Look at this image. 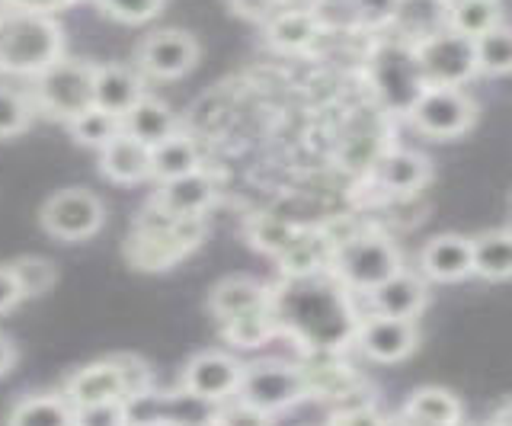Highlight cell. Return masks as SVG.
<instances>
[{
  "label": "cell",
  "instance_id": "4316f807",
  "mask_svg": "<svg viewBox=\"0 0 512 426\" xmlns=\"http://www.w3.org/2000/svg\"><path fill=\"white\" fill-rule=\"evenodd\" d=\"M68 132L77 145H87V148H106L112 138L122 135V119L112 116V113H103V109H84L80 116L68 119Z\"/></svg>",
  "mask_w": 512,
  "mask_h": 426
},
{
  "label": "cell",
  "instance_id": "1f68e13d",
  "mask_svg": "<svg viewBox=\"0 0 512 426\" xmlns=\"http://www.w3.org/2000/svg\"><path fill=\"white\" fill-rule=\"evenodd\" d=\"M250 238H253V247L266 250V254L282 257L285 250L295 244L298 231L288 225V222H282V218H260V222H256V228L250 231Z\"/></svg>",
  "mask_w": 512,
  "mask_h": 426
},
{
  "label": "cell",
  "instance_id": "cb8c5ba5",
  "mask_svg": "<svg viewBox=\"0 0 512 426\" xmlns=\"http://www.w3.org/2000/svg\"><path fill=\"white\" fill-rule=\"evenodd\" d=\"M7 426H74V407L64 394H29L13 404Z\"/></svg>",
  "mask_w": 512,
  "mask_h": 426
},
{
  "label": "cell",
  "instance_id": "9a60e30c",
  "mask_svg": "<svg viewBox=\"0 0 512 426\" xmlns=\"http://www.w3.org/2000/svg\"><path fill=\"white\" fill-rule=\"evenodd\" d=\"M144 97L141 81L135 71L122 65H100L93 68V106L112 116H125Z\"/></svg>",
  "mask_w": 512,
  "mask_h": 426
},
{
  "label": "cell",
  "instance_id": "ab89813d",
  "mask_svg": "<svg viewBox=\"0 0 512 426\" xmlns=\"http://www.w3.org/2000/svg\"><path fill=\"white\" fill-rule=\"evenodd\" d=\"M10 4H13L16 10H36V13H48V10L58 7V4H68V0H10Z\"/></svg>",
  "mask_w": 512,
  "mask_h": 426
},
{
  "label": "cell",
  "instance_id": "5b68a950",
  "mask_svg": "<svg viewBox=\"0 0 512 426\" xmlns=\"http://www.w3.org/2000/svg\"><path fill=\"white\" fill-rule=\"evenodd\" d=\"M93 68L87 61H64L58 58L48 65L36 81V103L48 116L74 119L93 106Z\"/></svg>",
  "mask_w": 512,
  "mask_h": 426
},
{
  "label": "cell",
  "instance_id": "8992f818",
  "mask_svg": "<svg viewBox=\"0 0 512 426\" xmlns=\"http://www.w3.org/2000/svg\"><path fill=\"white\" fill-rule=\"evenodd\" d=\"M410 122L432 138H458L474 129L477 103L458 87H426L410 106Z\"/></svg>",
  "mask_w": 512,
  "mask_h": 426
},
{
  "label": "cell",
  "instance_id": "44dd1931",
  "mask_svg": "<svg viewBox=\"0 0 512 426\" xmlns=\"http://www.w3.org/2000/svg\"><path fill=\"white\" fill-rule=\"evenodd\" d=\"M208 202H212V183H208V177H202V170L180 180L160 183V193H157V209H164L173 218L202 215L208 209Z\"/></svg>",
  "mask_w": 512,
  "mask_h": 426
},
{
  "label": "cell",
  "instance_id": "e0dca14e",
  "mask_svg": "<svg viewBox=\"0 0 512 426\" xmlns=\"http://www.w3.org/2000/svg\"><path fill=\"white\" fill-rule=\"evenodd\" d=\"M378 183L400 196H413L429 183L432 167L420 151H388L375 164Z\"/></svg>",
  "mask_w": 512,
  "mask_h": 426
},
{
  "label": "cell",
  "instance_id": "8d00e7d4",
  "mask_svg": "<svg viewBox=\"0 0 512 426\" xmlns=\"http://www.w3.org/2000/svg\"><path fill=\"white\" fill-rule=\"evenodd\" d=\"M311 20L304 17V13H288V17H282L276 26H272V36H276V42L279 45H304L308 42V36H311Z\"/></svg>",
  "mask_w": 512,
  "mask_h": 426
},
{
  "label": "cell",
  "instance_id": "f1b7e54d",
  "mask_svg": "<svg viewBox=\"0 0 512 426\" xmlns=\"http://www.w3.org/2000/svg\"><path fill=\"white\" fill-rule=\"evenodd\" d=\"M7 266H10V273L16 279V286H20V295L23 298L45 295L58 282L55 263L45 260V257H20V260H13Z\"/></svg>",
  "mask_w": 512,
  "mask_h": 426
},
{
  "label": "cell",
  "instance_id": "484cf974",
  "mask_svg": "<svg viewBox=\"0 0 512 426\" xmlns=\"http://www.w3.org/2000/svg\"><path fill=\"white\" fill-rule=\"evenodd\" d=\"M474 71H484L490 77H503L512 68V36L506 23H496L487 33L471 39Z\"/></svg>",
  "mask_w": 512,
  "mask_h": 426
},
{
  "label": "cell",
  "instance_id": "52a82bcc",
  "mask_svg": "<svg viewBox=\"0 0 512 426\" xmlns=\"http://www.w3.org/2000/svg\"><path fill=\"white\" fill-rule=\"evenodd\" d=\"M39 222H42L45 234H52V238H58L64 244H77V241L93 238V234L103 228L106 209L90 189L71 186V189H61V193L45 199Z\"/></svg>",
  "mask_w": 512,
  "mask_h": 426
},
{
  "label": "cell",
  "instance_id": "9c48e42d",
  "mask_svg": "<svg viewBox=\"0 0 512 426\" xmlns=\"http://www.w3.org/2000/svg\"><path fill=\"white\" fill-rule=\"evenodd\" d=\"M352 343L359 346V353L372 362H404L413 356V350L420 346V327L416 321H397V318H384V314H368L359 321L356 337Z\"/></svg>",
  "mask_w": 512,
  "mask_h": 426
},
{
  "label": "cell",
  "instance_id": "f35d334b",
  "mask_svg": "<svg viewBox=\"0 0 512 426\" xmlns=\"http://www.w3.org/2000/svg\"><path fill=\"white\" fill-rule=\"evenodd\" d=\"M13 366H16V346H13L10 337L0 334V375L13 372Z\"/></svg>",
  "mask_w": 512,
  "mask_h": 426
},
{
  "label": "cell",
  "instance_id": "7c38bea8",
  "mask_svg": "<svg viewBox=\"0 0 512 426\" xmlns=\"http://www.w3.org/2000/svg\"><path fill=\"white\" fill-rule=\"evenodd\" d=\"M426 302H429L426 282L407 270L394 273L391 279H384L381 286L368 292L372 314H384V318H397V321H416L423 314Z\"/></svg>",
  "mask_w": 512,
  "mask_h": 426
},
{
  "label": "cell",
  "instance_id": "277c9868",
  "mask_svg": "<svg viewBox=\"0 0 512 426\" xmlns=\"http://www.w3.org/2000/svg\"><path fill=\"white\" fill-rule=\"evenodd\" d=\"M304 398H311L304 369L288 366V362H279V359H266V362L244 366V378H240L234 401L269 417V414H276V410H288L301 404Z\"/></svg>",
  "mask_w": 512,
  "mask_h": 426
},
{
  "label": "cell",
  "instance_id": "4dcf8cb0",
  "mask_svg": "<svg viewBox=\"0 0 512 426\" xmlns=\"http://www.w3.org/2000/svg\"><path fill=\"white\" fill-rule=\"evenodd\" d=\"M32 122V103L23 97L20 90L0 87V138L23 135Z\"/></svg>",
  "mask_w": 512,
  "mask_h": 426
},
{
  "label": "cell",
  "instance_id": "ac0fdd59",
  "mask_svg": "<svg viewBox=\"0 0 512 426\" xmlns=\"http://www.w3.org/2000/svg\"><path fill=\"white\" fill-rule=\"evenodd\" d=\"M176 132V119L170 113V106L164 100L154 97H141L128 113L122 116V135L141 141V145H160L164 138Z\"/></svg>",
  "mask_w": 512,
  "mask_h": 426
},
{
  "label": "cell",
  "instance_id": "f546056e",
  "mask_svg": "<svg viewBox=\"0 0 512 426\" xmlns=\"http://www.w3.org/2000/svg\"><path fill=\"white\" fill-rule=\"evenodd\" d=\"M496 0H458L452 7V23L455 33L464 39H477L480 33L496 26Z\"/></svg>",
  "mask_w": 512,
  "mask_h": 426
},
{
  "label": "cell",
  "instance_id": "3957f363",
  "mask_svg": "<svg viewBox=\"0 0 512 426\" xmlns=\"http://www.w3.org/2000/svg\"><path fill=\"white\" fill-rule=\"evenodd\" d=\"M330 270L343 289L372 292L384 279L404 270L400 250L384 234H352L346 241H336L330 250Z\"/></svg>",
  "mask_w": 512,
  "mask_h": 426
},
{
  "label": "cell",
  "instance_id": "30bf717a",
  "mask_svg": "<svg viewBox=\"0 0 512 426\" xmlns=\"http://www.w3.org/2000/svg\"><path fill=\"white\" fill-rule=\"evenodd\" d=\"M199 42L183 29H160L138 45V65L154 77H183L196 68Z\"/></svg>",
  "mask_w": 512,
  "mask_h": 426
},
{
  "label": "cell",
  "instance_id": "4fadbf2b",
  "mask_svg": "<svg viewBox=\"0 0 512 426\" xmlns=\"http://www.w3.org/2000/svg\"><path fill=\"white\" fill-rule=\"evenodd\" d=\"M64 401L71 407L100 404V401H125V385L116 359H100L90 366L77 369L68 382H64Z\"/></svg>",
  "mask_w": 512,
  "mask_h": 426
},
{
  "label": "cell",
  "instance_id": "d590c367",
  "mask_svg": "<svg viewBox=\"0 0 512 426\" xmlns=\"http://www.w3.org/2000/svg\"><path fill=\"white\" fill-rule=\"evenodd\" d=\"M100 7L122 23H144L160 10V0H100Z\"/></svg>",
  "mask_w": 512,
  "mask_h": 426
},
{
  "label": "cell",
  "instance_id": "603a6c76",
  "mask_svg": "<svg viewBox=\"0 0 512 426\" xmlns=\"http://www.w3.org/2000/svg\"><path fill=\"white\" fill-rule=\"evenodd\" d=\"M404 417L420 426H461V401L445 388H420L410 394Z\"/></svg>",
  "mask_w": 512,
  "mask_h": 426
},
{
  "label": "cell",
  "instance_id": "6da1fadb",
  "mask_svg": "<svg viewBox=\"0 0 512 426\" xmlns=\"http://www.w3.org/2000/svg\"><path fill=\"white\" fill-rule=\"evenodd\" d=\"M269 305L276 311L279 330L295 334L317 353L340 350L343 343L356 337V314L346 305L340 282L311 276H292L279 295H269Z\"/></svg>",
  "mask_w": 512,
  "mask_h": 426
},
{
  "label": "cell",
  "instance_id": "5bb4252c",
  "mask_svg": "<svg viewBox=\"0 0 512 426\" xmlns=\"http://www.w3.org/2000/svg\"><path fill=\"white\" fill-rule=\"evenodd\" d=\"M423 276L436 282H461L471 276V238L464 234H436L420 250Z\"/></svg>",
  "mask_w": 512,
  "mask_h": 426
},
{
  "label": "cell",
  "instance_id": "ffe728a7",
  "mask_svg": "<svg viewBox=\"0 0 512 426\" xmlns=\"http://www.w3.org/2000/svg\"><path fill=\"white\" fill-rule=\"evenodd\" d=\"M512 273V238L509 231H484L471 238V276L487 282H506Z\"/></svg>",
  "mask_w": 512,
  "mask_h": 426
},
{
  "label": "cell",
  "instance_id": "74e56055",
  "mask_svg": "<svg viewBox=\"0 0 512 426\" xmlns=\"http://www.w3.org/2000/svg\"><path fill=\"white\" fill-rule=\"evenodd\" d=\"M20 302H23V295H20V286H16L13 273H10V266L0 263V314L13 311Z\"/></svg>",
  "mask_w": 512,
  "mask_h": 426
},
{
  "label": "cell",
  "instance_id": "d6a6232c",
  "mask_svg": "<svg viewBox=\"0 0 512 426\" xmlns=\"http://www.w3.org/2000/svg\"><path fill=\"white\" fill-rule=\"evenodd\" d=\"M74 426H128L125 401H100L74 407Z\"/></svg>",
  "mask_w": 512,
  "mask_h": 426
},
{
  "label": "cell",
  "instance_id": "7402d4cb",
  "mask_svg": "<svg viewBox=\"0 0 512 426\" xmlns=\"http://www.w3.org/2000/svg\"><path fill=\"white\" fill-rule=\"evenodd\" d=\"M199 167H202V157H199L196 141L180 132H173L170 138H164L160 145L151 148V177L160 183L189 177V173H196Z\"/></svg>",
  "mask_w": 512,
  "mask_h": 426
},
{
  "label": "cell",
  "instance_id": "ba28073f",
  "mask_svg": "<svg viewBox=\"0 0 512 426\" xmlns=\"http://www.w3.org/2000/svg\"><path fill=\"white\" fill-rule=\"evenodd\" d=\"M240 378H244V362L234 353L224 350H205L192 356L183 372H180V388L199 394V398L212 401V404H228L237 398Z\"/></svg>",
  "mask_w": 512,
  "mask_h": 426
},
{
  "label": "cell",
  "instance_id": "d4e9b609",
  "mask_svg": "<svg viewBox=\"0 0 512 426\" xmlns=\"http://www.w3.org/2000/svg\"><path fill=\"white\" fill-rule=\"evenodd\" d=\"M276 334H279V321H276V311H272L269 302L260 305V308H253V311L237 314V318L224 321V337H228L234 346H240V350L263 346Z\"/></svg>",
  "mask_w": 512,
  "mask_h": 426
},
{
  "label": "cell",
  "instance_id": "60d3db41",
  "mask_svg": "<svg viewBox=\"0 0 512 426\" xmlns=\"http://www.w3.org/2000/svg\"><path fill=\"white\" fill-rule=\"evenodd\" d=\"M205 426H224V423H221V420H218V417H215V420H208V423H205Z\"/></svg>",
  "mask_w": 512,
  "mask_h": 426
},
{
  "label": "cell",
  "instance_id": "2e32d148",
  "mask_svg": "<svg viewBox=\"0 0 512 426\" xmlns=\"http://www.w3.org/2000/svg\"><path fill=\"white\" fill-rule=\"evenodd\" d=\"M100 170L112 183L148 180L151 177V148L128 135H116L106 148H100Z\"/></svg>",
  "mask_w": 512,
  "mask_h": 426
},
{
  "label": "cell",
  "instance_id": "7a4b0ae2",
  "mask_svg": "<svg viewBox=\"0 0 512 426\" xmlns=\"http://www.w3.org/2000/svg\"><path fill=\"white\" fill-rule=\"evenodd\" d=\"M61 58V29L48 13L10 10L0 17V68L42 74Z\"/></svg>",
  "mask_w": 512,
  "mask_h": 426
},
{
  "label": "cell",
  "instance_id": "8fae6325",
  "mask_svg": "<svg viewBox=\"0 0 512 426\" xmlns=\"http://www.w3.org/2000/svg\"><path fill=\"white\" fill-rule=\"evenodd\" d=\"M420 68L426 77V87H461L474 74L471 39L458 33L432 39L420 52Z\"/></svg>",
  "mask_w": 512,
  "mask_h": 426
},
{
  "label": "cell",
  "instance_id": "d6986e66",
  "mask_svg": "<svg viewBox=\"0 0 512 426\" xmlns=\"http://www.w3.org/2000/svg\"><path fill=\"white\" fill-rule=\"evenodd\" d=\"M266 302H269V289L253 276H228L212 289V295H208V308H212L221 321L237 318V314L253 311Z\"/></svg>",
  "mask_w": 512,
  "mask_h": 426
},
{
  "label": "cell",
  "instance_id": "e575fe53",
  "mask_svg": "<svg viewBox=\"0 0 512 426\" xmlns=\"http://www.w3.org/2000/svg\"><path fill=\"white\" fill-rule=\"evenodd\" d=\"M330 426H388V420L378 414V407L372 401H352L336 407Z\"/></svg>",
  "mask_w": 512,
  "mask_h": 426
},
{
  "label": "cell",
  "instance_id": "83f0119b",
  "mask_svg": "<svg viewBox=\"0 0 512 426\" xmlns=\"http://www.w3.org/2000/svg\"><path fill=\"white\" fill-rule=\"evenodd\" d=\"M164 417L167 426H205L208 420L218 417V404L199 398L186 388L164 391Z\"/></svg>",
  "mask_w": 512,
  "mask_h": 426
},
{
  "label": "cell",
  "instance_id": "836d02e7",
  "mask_svg": "<svg viewBox=\"0 0 512 426\" xmlns=\"http://www.w3.org/2000/svg\"><path fill=\"white\" fill-rule=\"evenodd\" d=\"M116 366L122 375V385H125V398H135V394L154 388V372L148 369V362L138 359V356H116Z\"/></svg>",
  "mask_w": 512,
  "mask_h": 426
}]
</instances>
